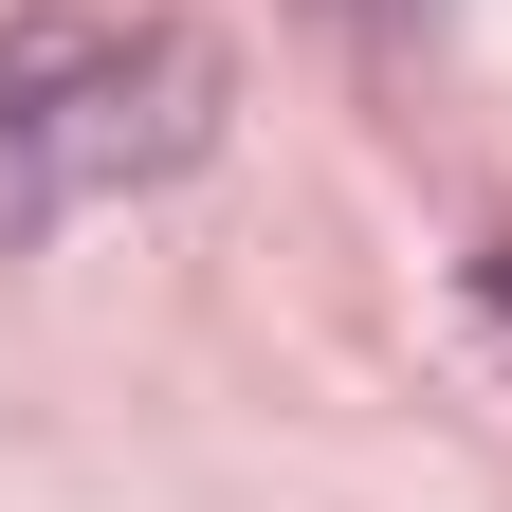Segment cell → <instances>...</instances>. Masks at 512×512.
Instances as JSON below:
<instances>
[{
  "mask_svg": "<svg viewBox=\"0 0 512 512\" xmlns=\"http://www.w3.org/2000/svg\"><path fill=\"white\" fill-rule=\"evenodd\" d=\"M476 293H494V311H512V238H476Z\"/></svg>",
  "mask_w": 512,
  "mask_h": 512,
  "instance_id": "obj_2",
  "label": "cell"
},
{
  "mask_svg": "<svg viewBox=\"0 0 512 512\" xmlns=\"http://www.w3.org/2000/svg\"><path fill=\"white\" fill-rule=\"evenodd\" d=\"M220 110H238V74L202 19H92V0L0 19V256H37L92 202L183 183L220 147Z\"/></svg>",
  "mask_w": 512,
  "mask_h": 512,
  "instance_id": "obj_1",
  "label": "cell"
}]
</instances>
